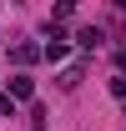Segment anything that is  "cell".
<instances>
[{"label":"cell","mask_w":126,"mask_h":131,"mask_svg":"<svg viewBox=\"0 0 126 131\" xmlns=\"http://www.w3.org/2000/svg\"><path fill=\"white\" fill-rule=\"evenodd\" d=\"M30 76H15V81H10V101H30Z\"/></svg>","instance_id":"6da1fadb"},{"label":"cell","mask_w":126,"mask_h":131,"mask_svg":"<svg viewBox=\"0 0 126 131\" xmlns=\"http://www.w3.org/2000/svg\"><path fill=\"white\" fill-rule=\"evenodd\" d=\"M66 50H71V46H66V35H56V40L46 46V56H50V61H66Z\"/></svg>","instance_id":"7a4b0ae2"},{"label":"cell","mask_w":126,"mask_h":131,"mask_svg":"<svg viewBox=\"0 0 126 131\" xmlns=\"http://www.w3.org/2000/svg\"><path fill=\"white\" fill-rule=\"evenodd\" d=\"M10 56H15V61H20V66H30V61H35V56H40V50H35V46H15V50H10Z\"/></svg>","instance_id":"3957f363"},{"label":"cell","mask_w":126,"mask_h":131,"mask_svg":"<svg viewBox=\"0 0 126 131\" xmlns=\"http://www.w3.org/2000/svg\"><path fill=\"white\" fill-rule=\"evenodd\" d=\"M111 96H121V101H126V76H116V81H111Z\"/></svg>","instance_id":"277c9868"}]
</instances>
